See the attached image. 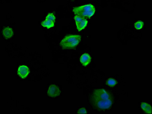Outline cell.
Returning <instances> with one entry per match:
<instances>
[{"mask_svg":"<svg viewBox=\"0 0 152 114\" xmlns=\"http://www.w3.org/2000/svg\"><path fill=\"white\" fill-rule=\"evenodd\" d=\"M93 100L95 106L102 110L109 109L112 106V97L104 89H97L94 91Z\"/></svg>","mask_w":152,"mask_h":114,"instance_id":"cell-1","label":"cell"},{"mask_svg":"<svg viewBox=\"0 0 152 114\" xmlns=\"http://www.w3.org/2000/svg\"><path fill=\"white\" fill-rule=\"evenodd\" d=\"M95 8L93 5L88 4L75 7L73 9L75 15L85 18H90L94 15Z\"/></svg>","mask_w":152,"mask_h":114,"instance_id":"cell-2","label":"cell"},{"mask_svg":"<svg viewBox=\"0 0 152 114\" xmlns=\"http://www.w3.org/2000/svg\"><path fill=\"white\" fill-rule=\"evenodd\" d=\"M81 41L79 35H70L65 36L61 41L60 45L63 49H70L77 46Z\"/></svg>","mask_w":152,"mask_h":114,"instance_id":"cell-3","label":"cell"},{"mask_svg":"<svg viewBox=\"0 0 152 114\" xmlns=\"http://www.w3.org/2000/svg\"><path fill=\"white\" fill-rule=\"evenodd\" d=\"M74 19H75L76 28L79 31H81L87 26L88 22L85 18L81 17L78 15H75L74 16Z\"/></svg>","mask_w":152,"mask_h":114,"instance_id":"cell-4","label":"cell"},{"mask_svg":"<svg viewBox=\"0 0 152 114\" xmlns=\"http://www.w3.org/2000/svg\"><path fill=\"white\" fill-rule=\"evenodd\" d=\"M60 93V90L57 86L52 85L49 87L47 91V94L50 97L54 98L59 96Z\"/></svg>","mask_w":152,"mask_h":114,"instance_id":"cell-5","label":"cell"},{"mask_svg":"<svg viewBox=\"0 0 152 114\" xmlns=\"http://www.w3.org/2000/svg\"><path fill=\"white\" fill-rule=\"evenodd\" d=\"M30 70L27 66L22 65L19 66L17 70V73L23 79H24L29 75Z\"/></svg>","mask_w":152,"mask_h":114,"instance_id":"cell-6","label":"cell"},{"mask_svg":"<svg viewBox=\"0 0 152 114\" xmlns=\"http://www.w3.org/2000/svg\"><path fill=\"white\" fill-rule=\"evenodd\" d=\"M91 57L89 54L85 53L81 55L80 58V61L84 66H87L90 63Z\"/></svg>","mask_w":152,"mask_h":114,"instance_id":"cell-7","label":"cell"},{"mask_svg":"<svg viewBox=\"0 0 152 114\" xmlns=\"http://www.w3.org/2000/svg\"><path fill=\"white\" fill-rule=\"evenodd\" d=\"M3 36L6 39H10L13 36L14 32L12 28L7 27L3 29L2 31Z\"/></svg>","mask_w":152,"mask_h":114,"instance_id":"cell-8","label":"cell"},{"mask_svg":"<svg viewBox=\"0 0 152 114\" xmlns=\"http://www.w3.org/2000/svg\"><path fill=\"white\" fill-rule=\"evenodd\" d=\"M141 108L142 110L146 113L148 114H152V108L151 106L148 103L142 102L141 104Z\"/></svg>","mask_w":152,"mask_h":114,"instance_id":"cell-9","label":"cell"},{"mask_svg":"<svg viewBox=\"0 0 152 114\" xmlns=\"http://www.w3.org/2000/svg\"><path fill=\"white\" fill-rule=\"evenodd\" d=\"M54 22L48 20H45L41 22V25L43 27L48 29L51 28L54 26Z\"/></svg>","mask_w":152,"mask_h":114,"instance_id":"cell-10","label":"cell"},{"mask_svg":"<svg viewBox=\"0 0 152 114\" xmlns=\"http://www.w3.org/2000/svg\"><path fill=\"white\" fill-rule=\"evenodd\" d=\"M144 24V23L143 21H139L135 22L134 26L136 29L139 30L143 28Z\"/></svg>","mask_w":152,"mask_h":114,"instance_id":"cell-11","label":"cell"},{"mask_svg":"<svg viewBox=\"0 0 152 114\" xmlns=\"http://www.w3.org/2000/svg\"><path fill=\"white\" fill-rule=\"evenodd\" d=\"M106 83L109 86L112 87L116 85L117 81L114 79L110 78V79H108Z\"/></svg>","mask_w":152,"mask_h":114,"instance_id":"cell-12","label":"cell"},{"mask_svg":"<svg viewBox=\"0 0 152 114\" xmlns=\"http://www.w3.org/2000/svg\"><path fill=\"white\" fill-rule=\"evenodd\" d=\"M56 18L55 15L52 13H50L47 15L45 17V20H51L55 22L56 21Z\"/></svg>","mask_w":152,"mask_h":114,"instance_id":"cell-13","label":"cell"},{"mask_svg":"<svg viewBox=\"0 0 152 114\" xmlns=\"http://www.w3.org/2000/svg\"><path fill=\"white\" fill-rule=\"evenodd\" d=\"M87 113V111L85 108H81L78 111V114H86Z\"/></svg>","mask_w":152,"mask_h":114,"instance_id":"cell-14","label":"cell"}]
</instances>
